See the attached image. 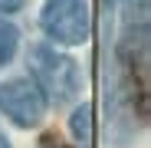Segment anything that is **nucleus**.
I'll list each match as a JSON object with an SVG mask.
<instances>
[{
    "label": "nucleus",
    "instance_id": "4",
    "mask_svg": "<svg viewBox=\"0 0 151 148\" xmlns=\"http://www.w3.org/2000/svg\"><path fill=\"white\" fill-rule=\"evenodd\" d=\"M17 40H20L17 27H13V23H7V20H0V66L10 63V56L17 53Z\"/></svg>",
    "mask_w": 151,
    "mask_h": 148
},
{
    "label": "nucleus",
    "instance_id": "8",
    "mask_svg": "<svg viewBox=\"0 0 151 148\" xmlns=\"http://www.w3.org/2000/svg\"><path fill=\"white\" fill-rule=\"evenodd\" d=\"M0 148H10V142H7V138H4V135H0Z\"/></svg>",
    "mask_w": 151,
    "mask_h": 148
},
{
    "label": "nucleus",
    "instance_id": "3",
    "mask_svg": "<svg viewBox=\"0 0 151 148\" xmlns=\"http://www.w3.org/2000/svg\"><path fill=\"white\" fill-rule=\"evenodd\" d=\"M0 112L13 125L33 129L40 125V118L46 112V99L30 79H10V82H0Z\"/></svg>",
    "mask_w": 151,
    "mask_h": 148
},
{
    "label": "nucleus",
    "instance_id": "2",
    "mask_svg": "<svg viewBox=\"0 0 151 148\" xmlns=\"http://www.w3.org/2000/svg\"><path fill=\"white\" fill-rule=\"evenodd\" d=\"M40 27L49 40L63 46H79L89 40V7L86 0H46Z\"/></svg>",
    "mask_w": 151,
    "mask_h": 148
},
{
    "label": "nucleus",
    "instance_id": "1",
    "mask_svg": "<svg viewBox=\"0 0 151 148\" xmlns=\"http://www.w3.org/2000/svg\"><path fill=\"white\" fill-rule=\"evenodd\" d=\"M30 72H33V86L40 89L43 99H49L53 105H66L79 95V66L72 56L56 53L53 46L36 43L30 46Z\"/></svg>",
    "mask_w": 151,
    "mask_h": 148
},
{
    "label": "nucleus",
    "instance_id": "5",
    "mask_svg": "<svg viewBox=\"0 0 151 148\" xmlns=\"http://www.w3.org/2000/svg\"><path fill=\"white\" fill-rule=\"evenodd\" d=\"M72 132H76V138L79 142H92V112H89V105H79L72 112Z\"/></svg>",
    "mask_w": 151,
    "mask_h": 148
},
{
    "label": "nucleus",
    "instance_id": "6",
    "mask_svg": "<svg viewBox=\"0 0 151 148\" xmlns=\"http://www.w3.org/2000/svg\"><path fill=\"white\" fill-rule=\"evenodd\" d=\"M27 0H0V13H13V10H20Z\"/></svg>",
    "mask_w": 151,
    "mask_h": 148
},
{
    "label": "nucleus",
    "instance_id": "7",
    "mask_svg": "<svg viewBox=\"0 0 151 148\" xmlns=\"http://www.w3.org/2000/svg\"><path fill=\"white\" fill-rule=\"evenodd\" d=\"M40 148H66V145H63V142H59V138H56V135H46V138H43V145H40Z\"/></svg>",
    "mask_w": 151,
    "mask_h": 148
}]
</instances>
